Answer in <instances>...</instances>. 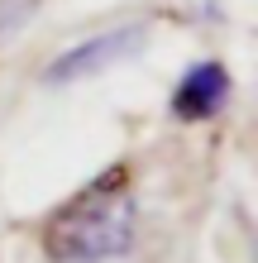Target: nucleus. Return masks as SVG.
I'll return each instance as SVG.
<instances>
[{
  "label": "nucleus",
  "mask_w": 258,
  "mask_h": 263,
  "mask_svg": "<svg viewBox=\"0 0 258 263\" xmlns=\"http://www.w3.org/2000/svg\"><path fill=\"white\" fill-rule=\"evenodd\" d=\"M139 235V192L129 167H105L43 220V254L53 263L125 258Z\"/></svg>",
  "instance_id": "1"
},
{
  "label": "nucleus",
  "mask_w": 258,
  "mask_h": 263,
  "mask_svg": "<svg viewBox=\"0 0 258 263\" xmlns=\"http://www.w3.org/2000/svg\"><path fill=\"white\" fill-rule=\"evenodd\" d=\"M144 43V24H120L110 29V34H96V39H86V43H72V48H63L48 63V82H77V77H91V72H101V67H110L120 63V58H129L134 48Z\"/></svg>",
  "instance_id": "2"
},
{
  "label": "nucleus",
  "mask_w": 258,
  "mask_h": 263,
  "mask_svg": "<svg viewBox=\"0 0 258 263\" xmlns=\"http://www.w3.org/2000/svg\"><path fill=\"white\" fill-rule=\"evenodd\" d=\"M230 67L220 63V58H206V63H196L182 72V82L172 86V115L196 125V120H215L225 105H230Z\"/></svg>",
  "instance_id": "3"
}]
</instances>
